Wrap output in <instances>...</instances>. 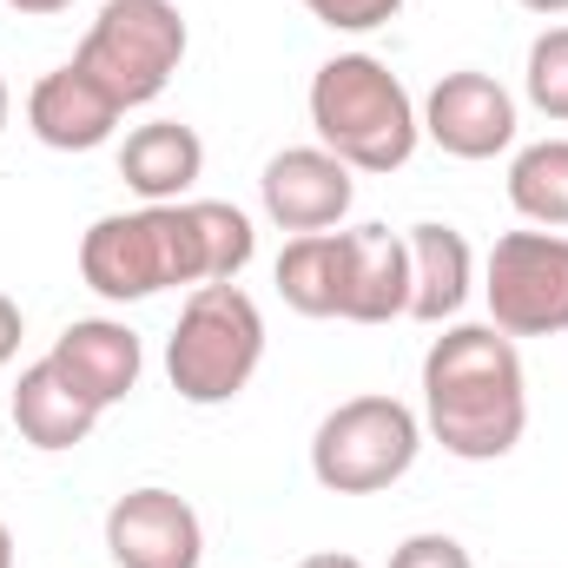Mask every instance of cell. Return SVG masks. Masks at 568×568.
<instances>
[{"mask_svg": "<svg viewBox=\"0 0 568 568\" xmlns=\"http://www.w3.org/2000/svg\"><path fill=\"white\" fill-rule=\"evenodd\" d=\"M417 449H424V417L404 397L364 390L311 429V476L331 496H377L417 469Z\"/></svg>", "mask_w": 568, "mask_h": 568, "instance_id": "5b68a950", "label": "cell"}, {"mask_svg": "<svg viewBox=\"0 0 568 568\" xmlns=\"http://www.w3.org/2000/svg\"><path fill=\"white\" fill-rule=\"evenodd\" d=\"M509 205L542 232H568V140H536L509 159Z\"/></svg>", "mask_w": 568, "mask_h": 568, "instance_id": "ac0fdd59", "label": "cell"}, {"mask_svg": "<svg viewBox=\"0 0 568 568\" xmlns=\"http://www.w3.org/2000/svg\"><path fill=\"white\" fill-rule=\"evenodd\" d=\"M390 568H476V562H469V549H463L456 536L417 529V536H404V542L390 549Z\"/></svg>", "mask_w": 568, "mask_h": 568, "instance_id": "7402d4cb", "label": "cell"}, {"mask_svg": "<svg viewBox=\"0 0 568 568\" xmlns=\"http://www.w3.org/2000/svg\"><path fill=\"white\" fill-rule=\"evenodd\" d=\"M192 212H199V239H205V284H239V272L258 252L252 219L225 199H192Z\"/></svg>", "mask_w": 568, "mask_h": 568, "instance_id": "d6986e66", "label": "cell"}, {"mask_svg": "<svg viewBox=\"0 0 568 568\" xmlns=\"http://www.w3.org/2000/svg\"><path fill=\"white\" fill-rule=\"evenodd\" d=\"M265 364V311L239 284H199L165 337V377L185 404L219 410L245 397Z\"/></svg>", "mask_w": 568, "mask_h": 568, "instance_id": "277c9868", "label": "cell"}, {"mask_svg": "<svg viewBox=\"0 0 568 568\" xmlns=\"http://www.w3.org/2000/svg\"><path fill=\"white\" fill-rule=\"evenodd\" d=\"M516 7H529V13H542V20H562L568 0H516Z\"/></svg>", "mask_w": 568, "mask_h": 568, "instance_id": "484cf974", "label": "cell"}, {"mask_svg": "<svg viewBox=\"0 0 568 568\" xmlns=\"http://www.w3.org/2000/svg\"><path fill=\"white\" fill-rule=\"evenodd\" d=\"M523 93L542 120L568 126V27H542L523 60Z\"/></svg>", "mask_w": 568, "mask_h": 568, "instance_id": "ffe728a7", "label": "cell"}, {"mask_svg": "<svg viewBox=\"0 0 568 568\" xmlns=\"http://www.w3.org/2000/svg\"><path fill=\"white\" fill-rule=\"evenodd\" d=\"M179 60H185V13L172 0H106L73 53V67L100 80L120 113L152 106L172 87Z\"/></svg>", "mask_w": 568, "mask_h": 568, "instance_id": "8992f818", "label": "cell"}, {"mask_svg": "<svg viewBox=\"0 0 568 568\" xmlns=\"http://www.w3.org/2000/svg\"><path fill=\"white\" fill-rule=\"evenodd\" d=\"M113 126H120L113 93L100 80H87L73 60L40 73L33 93H27V133L40 145H53V152H93V145L113 140Z\"/></svg>", "mask_w": 568, "mask_h": 568, "instance_id": "7c38bea8", "label": "cell"}, {"mask_svg": "<svg viewBox=\"0 0 568 568\" xmlns=\"http://www.w3.org/2000/svg\"><path fill=\"white\" fill-rule=\"evenodd\" d=\"M404 245H410V317L417 324H456V311L476 291V252H469V239L456 225L424 219V225L404 232Z\"/></svg>", "mask_w": 568, "mask_h": 568, "instance_id": "9a60e30c", "label": "cell"}, {"mask_svg": "<svg viewBox=\"0 0 568 568\" xmlns=\"http://www.w3.org/2000/svg\"><path fill=\"white\" fill-rule=\"evenodd\" d=\"M424 120V140L449 159H496L516 145V93L496 80V73H476V67H456L429 87V100L417 106Z\"/></svg>", "mask_w": 568, "mask_h": 568, "instance_id": "ba28073f", "label": "cell"}, {"mask_svg": "<svg viewBox=\"0 0 568 568\" xmlns=\"http://www.w3.org/2000/svg\"><path fill=\"white\" fill-rule=\"evenodd\" d=\"M0 7H13L20 20H53V13H67L73 0H0Z\"/></svg>", "mask_w": 568, "mask_h": 568, "instance_id": "cb8c5ba5", "label": "cell"}, {"mask_svg": "<svg viewBox=\"0 0 568 568\" xmlns=\"http://www.w3.org/2000/svg\"><path fill=\"white\" fill-rule=\"evenodd\" d=\"M424 429L456 463H503L529 429V377L496 324H449L424 351Z\"/></svg>", "mask_w": 568, "mask_h": 568, "instance_id": "6da1fadb", "label": "cell"}, {"mask_svg": "<svg viewBox=\"0 0 568 568\" xmlns=\"http://www.w3.org/2000/svg\"><path fill=\"white\" fill-rule=\"evenodd\" d=\"M0 568H13V536H7V523H0Z\"/></svg>", "mask_w": 568, "mask_h": 568, "instance_id": "4316f807", "label": "cell"}, {"mask_svg": "<svg viewBox=\"0 0 568 568\" xmlns=\"http://www.w3.org/2000/svg\"><path fill=\"white\" fill-rule=\"evenodd\" d=\"M106 556L120 568H199L205 562V529L199 509L159 483L126 489L106 509Z\"/></svg>", "mask_w": 568, "mask_h": 568, "instance_id": "30bf717a", "label": "cell"}, {"mask_svg": "<svg viewBox=\"0 0 568 568\" xmlns=\"http://www.w3.org/2000/svg\"><path fill=\"white\" fill-rule=\"evenodd\" d=\"M311 20H324L331 33H377L404 13V0H297Z\"/></svg>", "mask_w": 568, "mask_h": 568, "instance_id": "44dd1931", "label": "cell"}, {"mask_svg": "<svg viewBox=\"0 0 568 568\" xmlns=\"http://www.w3.org/2000/svg\"><path fill=\"white\" fill-rule=\"evenodd\" d=\"M258 199H265V219L304 239V232H331L344 225L351 199H357V179L337 152L324 145H284L265 159V179H258Z\"/></svg>", "mask_w": 568, "mask_h": 568, "instance_id": "9c48e42d", "label": "cell"}, {"mask_svg": "<svg viewBox=\"0 0 568 568\" xmlns=\"http://www.w3.org/2000/svg\"><path fill=\"white\" fill-rule=\"evenodd\" d=\"M311 133L324 152H337L351 172H404L424 140L410 87L377 53H331L311 73Z\"/></svg>", "mask_w": 568, "mask_h": 568, "instance_id": "7a4b0ae2", "label": "cell"}, {"mask_svg": "<svg viewBox=\"0 0 568 568\" xmlns=\"http://www.w3.org/2000/svg\"><path fill=\"white\" fill-rule=\"evenodd\" d=\"M93 424H100V410H93L47 357L20 371V384H13V429H20L33 449H47V456L80 449V443L93 436Z\"/></svg>", "mask_w": 568, "mask_h": 568, "instance_id": "2e32d148", "label": "cell"}, {"mask_svg": "<svg viewBox=\"0 0 568 568\" xmlns=\"http://www.w3.org/2000/svg\"><path fill=\"white\" fill-rule=\"evenodd\" d=\"M47 364L106 417L113 404H126L133 390H140V371H145V344L133 324H120V317H73L60 337H53V351H47Z\"/></svg>", "mask_w": 568, "mask_h": 568, "instance_id": "8fae6325", "label": "cell"}, {"mask_svg": "<svg viewBox=\"0 0 568 568\" xmlns=\"http://www.w3.org/2000/svg\"><path fill=\"white\" fill-rule=\"evenodd\" d=\"M80 278L106 304H140L159 291H199L205 284V239L192 199L179 205H140V212H106L80 239Z\"/></svg>", "mask_w": 568, "mask_h": 568, "instance_id": "3957f363", "label": "cell"}, {"mask_svg": "<svg viewBox=\"0 0 568 568\" xmlns=\"http://www.w3.org/2000/svg\"><path fill=\"white\" fill-rule=\"evenodd\" d=\"M20 337H27V317H20V304L0 291V371L13 364V351H20Z\"/></svg>", "mask_w": 568, "mask_h": 568, "instance_id": "603a6c76", "label": "cell"}, {"mask_svg": "<svg viewBox=\"0 0 568 568\" xmlns=\"http://www.w3.org/2000/svg\"><path fill=\"white\" fill-rule=\"evenodd\" d=\"M410 317V245L390 225L344 232V324H397Z\"/></svg>", "mask_w": 568, "mask_h": 568, "instance_id": "4fadbf2b", "label": "cell"}, {"mask_svg": "<svg viewBox=\"0 0 568 568\" xmlns=\"http://www.w3.org/2000/svg\"><path fill=\"white\" fill-rule=\"evenodd\" d=\"M489 324L503 337H562L568 331V239L562 232H503L483 265Z\"/></svg>", "mask_w": 568, "mask_h": 568, "instance_id": "52a82bcc", "label": "cell"}, {"mask_svg": "<svg viewBox=\"0 0 568 568\" xmlns=\"http://www.w3.org/2000/svg\"><path fill=\"white\" fill-rule=\"evenodd\" d=\"M278 297L297 317H344V232H304L278 252Z\"/></svg>", "mask_w": 568, "mask_h": 568, "instance_id": "e0dca14e", "label": "cell"}, {"mask_svg": "<svg viewBox=\"0 0 568 568\" xmlns=\"http://www.w3.org/2000/svg\"><path fill=\"white\" fill-rule=\"evenodd\" d=\"M120 179L140 205H179L205 179V140L179 120H145L120 145Z\"/></svg>", "mask_w": 568, "mask_h": 568, "instance_id": "5bb4252c", "label": "cell"}, {"mask_svg": "<svg viewBox=\"0 0 568 568\" xmlns=\"http://www.w3.org/2000/svg\"><path fill=\"white\" fill-rule=\"evenodd\" d=\"M7 113H13V100H7V80H0V133H7Z\"/></svg>", "mask_w": 568, "mask_h": 568, "instance_id": "83f0119b", "label": "cell"}, {"mask_svg": "<svg viewBox=\"0 0 568 568\" xmlns=\"http://www.w3.org/2000/svg\"><path fill=\"white\" fill-rule=\"evenodd\" d=\"M297 568H364L357 556H344V549H324V556H304Z\"/></svg>", "mask_w": 568, "mask_h": 568, "instance_id": "d4e9b609", "label": "cell"}]
</instances>
